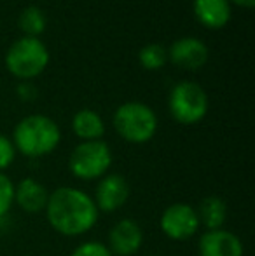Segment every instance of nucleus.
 <instances>
[{
  "instance_id": "f257e3e1",
  "label": "nucleus",
  "mask_w": 255,
  "mask_h": 256,
  "mask_svg": "<svg viewBox=\"0 0 255 256\" xmlns=\"http://www.w3.org/2000/svg\"><path fill=\"white\" fill-rule=\"evenodd\" d=\"M46 216L53 230L65 237L89 232L98 222V209L91 196L74 186H60L49 194Z\"/></svg>"
},
{
  "instance_id": "f03ea898",
  "label": "nucleus",
  "mask_w": 255,
  "mask_h": 256,
  "mask_svg": "<svg viewBox=\"0 0 255 256\" xmlns=\"http://www.w3.org/2000/svg\"><path fill=\"white\" fill-rule=\"evenodd\" d=\"M62 140V131L51 117L42 114L27 115L13 131V145L25 157L39 158L55 152Z\"/></svg>"
},
{
  "instance_id": "7ed1b4c3",
  "label": "nucleus",
  "mask_w": 255,
  "mask_h": 256,
  "mask_svg": "<svg viewBox=\"0 0 255 256\" xmlns=\"http://www.w3.org/2000/svg\"><path fill=\"white\" fill-rule=\"evenodd\" d=\"M114 128L124 142L142 145L156 136L157 115L149 104L128 102L121 104L114 114Z\"/></svg>"
},
{
  "instance_id": "20e7f679",
  "label": "nucleus",
  "mask_w": 255,
  "mask_h": 256,
  "mask_svg": "<svg viewBox=\"0 0 255 256\" xmlns=\"http://www.w3.org/2000/svg\"><path fill=\"white\" fill-rule=\"evenodd\" d=\"M49 64V51L37 37H21L7 49L6 66L20 80L39 77Z\"/></svg>"
},
{
  "instance_id": "39448f33",
  "label": "nucleus",
  "mask_w": 255,
  "mask_h": 256,
  "mask_svg": "<svg viewBox=\"0 0 255 256\" xmlns=\"http://www.w3.org/2000/svg\"><path fill=\"white\" fill-rule=\"evenodd\" d=\"M110 166H112V150L103 140L79 143L68 158L70 172L82 182L103 178L109 174Z\"/></svg>"
},
{
  "instance_id": "423d86ee",
  "label": "nucleus",
  "mask_w": 255,
  "mask_h": 256,
  "mask_svg": "<svg viewBox=\"0 0 255 256\" xmlns=\"http://www.w3.org/2000/svg\"><path fill=\"white\" fill-rule=\"evenodd\" d=\"M170 114L178 124L192 126L201 122L208 114V96L196 82H178L168 98Z\"/></svg>"
},
{
  "instance_id": "0eeeda50",
  "label": "nucleus",
  "mask_w": 255,
  "mask_h": 256,
  "mask_svg": "<svg viewBox=\"0 0 255 256\" xmlns=\"http://www.w3.org/2000/svg\"><path fill=\"white\" fill-rule=\"evenodd\" d=\"M163 234L171 240H187L199 230V218L196 208L185 202H175L168 206L159 220Z\"/></svg>"
},
{
  "instance_id": "6e6552de",
  "label": "nucleus",
  "mask_w": 255,
  "mask_h": 256,
  "mask_svg": "<svg viewBox=\"0 0 255 256\" xmlns=\"http://www.w3.org/2000/svg\"><path fill=\"white\" fill-rule=\"evenodd\" d=\"M129 194H131V188H129L128 180L123 174L110 172L100 178L93 200H95L98 212H114L128 202Z\"/></svg>"
},
{
  "instance_id": "1a4fd4ad",
  "label": "nucleus",
  "mask_w": 255,
  "mask_h": 256,
  "mask_svg": "<svg viewBox=\"0 0 255 256\" xmlns=\"http://www.w3.org/2000/svg\"><path fill=\"white\" fill-rule=\"evenodd\" d=\"M143 244V230L133 218H123L110 228L109 250L114 256H133Z\"/></svg>"
},
{
  "instance_id": "9d476101",
  "label": "nucleus",
  "mask_w": 255,
  "mask_h": 256,
  "mask_svg": "<svg viewBox=\"0 0 255 256\" xmlns=\"http://www.w3.org/2000/svg\"><path fill=\"white\" fill-rule=\"evenodd\" d=\"M168 60L184 70H199L208 61V48L196 37H182L168 49Z\"/></svg>"
},
{
  "instance_id": "9b49d317",
  "label": "nucleus",
  "mask_w": 255,
  "mask_h": 256,
  "mask_svg": "<svg viewBox=\"0 0 255 256\" xmlns=\"http://www.w3.org/2000/svg\"><path fill=\"white\" fill-rule=\"evenodd\" d=\"M199 256H243L245 248L236 234L225 228L206 230L197 242Z\"/></svg>"
},
{
  "instance_id": "f8f14e48",
  "label": "nucleus",
  "mask_w": 255,
  "mask_h": 256,
  "mask_svg": "<svg viewBox=\"0 0 255 256\" xmlns=\"http://www.w3.org/2000/svg\"><path fill=\"white\" fill-rule=\"evenodd\" d=\"M49 200V192L39 180L23 178L14 185V202L28 214H39L46 211Z\"/></svg>"
},
{
  "instance_id": "ddd939ff",
  "label": "nucleus",
  "mask_w": 255,
  "mask_h": 256,
  "mask_svg": "<svg viewBox=\"0 0 255 256\" xmlns=\"http://www.w3.org/2000/svg\"><path fill=\"white\" fill-rule=\"evenodd\" d=\"M192 10L196 20L210 30H220L231 20L229 0H194Z\"/></svg>"
},
{
  "instance_id": "4468645a",
  "label": "nucleus",
  "mask_w": 255,
  "mask_h": 256,
  "mask_svg": "<svg viewBox=\"0 0 255 256\" xmlns=\"http://www.w3.org/2000/svg\"><path fill=\"white\" fill-rule=\"evenodd\" d=\"M72 129H74L75 136L81 138L82 142L102 140V136L105 134V124H103L102 115L91 108H82L74 115Z\"/></svg>"
},
{
  "instance_id": "2eb2a0df",
  "label": "nucleus",
  "mask_w": 255,
  "mask_h": 256,
  "mask_svg": "<svg viewBox=\"0 0 255 256\" xmlns=\"http://www.w3.org/2000/svg\"><path fill=\"white\" fill-rule=\"evenodd\" d=\"M196 212L199 218V225H203L206 230H218L224 226L227 220V204L222 197L208 196L201 200Z\"/></svg>"
},
{
  "instance_id": "dca6fc26",
  "label": "nucleus",
  "mask_w": 255,
  "mask_h": 256,
  "mask_svg": "<svg viewBox=\"0 0 255 256\" xmlns=\"http://www.w3.org/2000/svg\"><path fill=\"white\" fill-rule=\"evenodd\" d=\"M18 24H20V30L25 34V37H37L46 30V20L44 12H42L41 7L37 6H28L21 10L20 18H18Z\"/></svg>"
},
{
  "instance_id": "f3484780",
  "label": "nucleus",
  "mask_w": 255,
  "mask_h": 256,
  "mask_svg": "<svg viewBox=\"0 0 255 256\" xmlns=\"http://www.w3.org/2000/svg\"><path fill=\"white\" fill-rule=\"evenodd\" d=\"M138 63L145 70H161L168 63V49H164L161 44H147L140 49Z\"/></svg>"
},
{
  "instance_id": "a211bd4d",
  "label": "nucleus",
  "mask_w": 255,
  "mask_h": 256,
  "mask_svg": "<svg viewBox=\"0 0 255 256\" xmlns=\"http://www.w3.org/2000/svg\"><path fill=\"white\" fill-rule=\"evenodd\" d=\"M14 204V183L4 172H0V218L11 211Z\"/></svg>"
},
{
  "instance_id": "6ab92c4d",
  "label": "nucleus",
  "mask_w": 255,
  "mask_h": 256,
  "mask_svg": "<svg viewBox=\"0 0 255 256\" xmlns=\"http://www.w3.org/2000/svg\"><path fill=\"white\" fill-rule=\"evenodd\" d=\"M70 256H114L110 253V250L105 244L98 242V240H88L82 242L72 251Z\"/></svg>"
},
{
  "instance_id": "aec40b11",
  "label": "nucleus",
  "mask_w": 255,
  "mask_h": 256,
  "mask_svg": "<svg viewBox=\"0 0 255 256\" xmlns=\"http://www.w3.org/2000/svg\"><path fill=\"white\" fill-rule=\"evenodd\" d=\"M16 158V148L7 136L0 134V172H4Z\"/></svg>"
},
{
  "instance_id": "412c9836",
  "label": "nucleus",
  "mask_w": 255,
  "mask_h": 256,
  "mask_svg": "<svg viewBox=\"0 0 255 256\" xmlns=\"http://www.w3.org/2000/svg\"><path fill=\"white\" fill-rule=\"evenodd\" d=\"M18 94L23 100H32V98H35V88L32 84H28V82H23V84L18 88Z\"/></svg>"
},
{
  "instance_id": "4be33fe9",
  "label": "nucleus",
  "mask_w": 255,
  "mask_h": 256,
  "mask_svg": "<svg viewBox=\"0 0 255 256\" xmlns=\"http://www.w3.org/2000/svg\"><path fill=\"white\" fill-rule=\"evenodd\" d=\"M229 2L236 4V6L243 7V9H252L255 6V0H229Z\"/></svg>"
},
{
  "instance_id": "5701e85b",
  "label": "nucleus",
  "mask_w": 255,
  "mask_h": 256,
  "mask_svg": "<svg viewBox=\"0 0 255 256\" xmlns=\"http://www.w3.org/2000/svg\"><path fill=\"white\" fill-rule=\"evenodd\" d=\"M149 256H150V254H149Z\"/></svg>"
}]
</instances>
